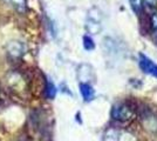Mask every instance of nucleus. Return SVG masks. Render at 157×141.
<instances>
[{
	"instance_id": "6",
	"label": "nucleus",
	"mask_w": 157,
	"mask_h": 141,
	"mask_svg": "<svg viewBox=\"0 0 157 141\" xmlns=\"http://www.w3.org/2000/svg\"><path fill=\"white\" fill-rule=\"evenodd\" d=\"M130 1L131 8L135 13H141L143 8V0H129Z\"/></svg>"
},
{
	"instance_id": "5",
	"label": "nucleus",
	"mask_w": 157,
	"mask_h": 141,
	"mask_svg": "<svg viewBox=\"0 0 157 141\" xmlns=\"http://www.w3.org/2000/svg\"><path fill=\"white\" fill-rule=\"evenodd\" d=\"M80 92L82 94V98L85 101H92L94 99L95 92L88 82H81L80 84Z\"/></svg>"
},
{
	"instance_id": "8",
	"label": "nucleus",
	"mask_w": 157,
	"mask_h": 141,
	"mask_svg": "<svg viewBox=\"0 0 157 141\" xmlns=\"http://www.w3.org/2000/svg\"><path fill=\"white\" fill-rule=\"evenodd\" d=\"M83 47L87 51H93L95 48V44H94V41L90 37H88V35L83 37Z\"/></svg>"
},
{
	"instance_id": "10",
	"label": "nucleus",
	"mask_w": 157,
	"mask_h": 141,
	"mask_svg": "<svg viewBox=\"0 0 157 141\" xmlns=\"http://www.w3.org/2000/svg\"><path fill=\"white\" fill-rule=\"evenodd\" d=\"M150 28L152 34L157 35V14H152L150 18Z\"/></svg>"
},
{
	"instance_id": "11",
	"label": "nucleus",
	"mask_w": 157,
	"mask_h": 141,
	"mask_svg": "<svg viewBox=\"0 0 157 141\" xmlns=\"http://www.w3.org/2000/svg\"><path fill=\"white\" fill-rule=\"evenodd\" d=\"M144 2L150 7H156L157 6V0H144Z\"/></svg>"
},
{
	"instance_id": "3",
	"label": "nucleus",
	"mask_w": 157,
	"mask_h": 141,
	"mask_svg": "<svg viewBox=\"0 0 157 141\" xmlns=\"http://www.w3.org/2000/svg\"><path fill=\"white\" fill-rule=\"evenodd\" d=\"M87 29L92 34H96L101 29V15L100 12L96 10V14H93L90 11L87 18Z\"/></svg>"
},
{
	"instance_id": "4",
	"label": "nucleus",
	"mask_w": 157,
	"mask_h": 141,
	"mask_svg": "<svg viewBox=\"0 0 157 141\" xmlns=\"http://www.w3.org/2000/svg\"><path fill=\"white\" fill-rule=\"evenodd\" d=\"M103 141H134V139L131 138V135L127 134L125 132L111 129L105 134Z\"/></svg>"
},
{
	"instance_id": "1",
	"label": "nucleus",
	"mask_w": 157,
	"mask_h": 141,
	"mask_svg": "<svg viewBox=\"0 0 157 141\" xmlns=\"http://www.w3.org/2000/svg\"><path fill=\"white\" fill-rule=\"evenodd\" d=\"M134 115H135L134 108L131 107L129 104H125V102H121V104L115 105L113 108V112H111L113 119L117 121H122V122L132 119Z\"/></svg>"
},
{
	"instance_id": "7",
	"label": "nucleus",
	"mask_w": 157,
	"mask_h": 141,
	"mask_svg": "<svg viewBox=\"0 0 157 141\" xmlns=\"http://www.w3.org/2000/svg\"><path fill=\"white\" fill-rule=\"evenodd\" d=\"M8 4H11L12 6L17 7L18 10L24 11L26 8V0H6Z\"/></svg>"
},
{
	"instance_id": "2",
	"label": "nucleus",
	"mask_w": 157,
	"mask_h": 141,
	"mask_svg": "<svg viewBox=\"0 0 157 141\" xmlns=\"http://www.w3.org/2000/svg\"><path fill=\"white\" fill-rule=\"evenodd\" d=\"M138 65H140V68L143 71L144 73L150 74V75H152V76L157 78V64H155L152 60H150L147 55L140 54Z\"/></svg>"
},
{
	"instance_id": "9",
	"label": "nucleus",
	"mask_w": 157,
	"mask_h": 141,
	"mask_svg": "<svg viewBox=\"0 0 157 141\" xmlns=\"http://www.w3.org/2000/svg\"><path fill=\"white\" fill-rule=\"evenodd\" d=\"M47 96H49V98H54V95L56 93V88L55 86L53 85L52 81H47Z\"/></svg>"
}]
</instances>
